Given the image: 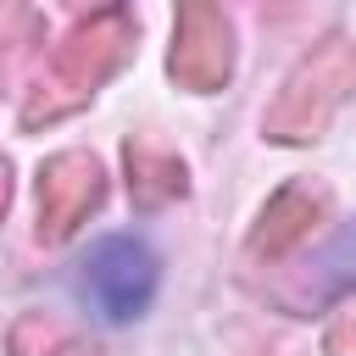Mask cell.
<instances>
[{
    "instance_id": "1",
    "label": "cell",
    "mask_w": 356,
    "mask_h": 356,
    "mask_svg": "<svg viewBox=\"0 0 356 356\" xmlns=\"http://www.w3.org/2000/svg\"><path fill=\"white\" fill-rule=\"evenodd\" d=\"M161 267L139 234H106L78 256V300L100 323H134L156 300Z\"/></svg>"
},
{
    "instance_id": "2",
    "label": "cell",
    "mask_w": 356,
    "mask_h": 356,
    "mask_svg": "<svg viewBox=\"0 0 356 356\" xmlns=\"http://www.w3.org/2000/svg\"><path fill=\"white\" fill-rule=\"evenodd\" d=\"M306 289H312V295L356 289V222H345L323 250H312V261H306Z\"/></svg>"
}]
</instances>
